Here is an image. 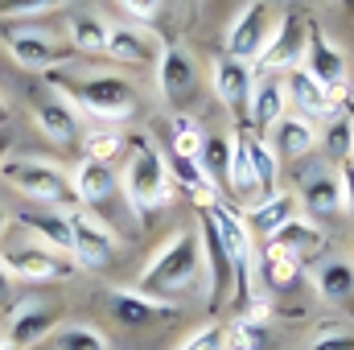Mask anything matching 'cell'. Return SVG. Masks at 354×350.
<instances>
[{
  "label": "cell",
  "instance_id": "6da1fadb",
  "mask_svg": "<svg viewBox=\"0 0 354 350\" xmlns=\"http://www.w3.org/2000/svg\"><path fill=\"white\" fill-rule=\"evenodd\" d=\"M206 272L202 264V243H198V231H177L161 243V252L145 264L136 288L149 293V297H161V301H174L177 293H189L198 284V276Z\"/></svg>",
  "mask_w": 354,
  "mask_h": 350
},
{
  "label": "cell",
  "instance_id": "7a4b0ae2",
  "mask_svg": "<svg viewBox=\"0 0 354 350\" xmlns=\"http://www.w3.org/2000/svg\"><path fill=\"white\" fill-rule=\"evenodd\" d=\"M120 185H124V198L136 210V219H149L153 210H161L169 202V165L149 136H128Z\"/></svg>",
  "mask_w": 354,
  "mask_h": 350
},
{
  "label": "cell",
  "instance_id": "3957f363",
  "mask_svg": "<svg viewBox=\"0 0 354 350\" xmlns=\"http://www.w3.org/2000/svg\"><path fill=\"white\" fill-rule=\"evenodd\" d=\"M50 87L75 111H87V116H99V120H128L136 111V87L120 75H91V79L50 75Z\"/></svg>",
  "mask_w": 354,
  "mask_h": 350
},
{
  "label": "cell",
  "instance_id": "277c9868",
  "mask_svg": "<svg viewBox=\"0 0 354 350\" xmlns=\"http://www.w3.org/2000/svg\"><path fill=\"white\" fill-rule=\"evenodd\" d=\"M0 181L8 190H17L21 198L37 202V206H75L79 194H75V181L62 165L46 161V157H4L0 165Z\"/></svg>",
  "mask_w": 354,
  "mask_h": 350
},
{
  "label": "cell",
  "instance_id": "5b68a950",
  "mask_svg": "<svg viewBox=\"0 0 354 350\" xmlns=\"http://www.w3.org/2000/svg\"><path fill=\"white\" fill-rule=\"evenodd\" d=\"M0 42H4L8 58L21 71H54V66H66L75 58V50L66 42L50 37V29H33V25H21V21L4 25Z\"/></svg>",
  "mask_w": 354,
  "mask_h": 350
},
{
  "label": "cell",
  "instance_id": "8992f818",
  "mask_svg": "<svg viewBox=\"0 0 354 350\" xmlns=\"http://www.w3.org/2000/svg\"><path fill=\"white\" fill-rule=\"evenodd\" d=\"M0 264H4L12 276H21V280H66V276L79 272L71 256L54 252L50 243L33 239L29 231H21L17 243H4V248H0Z\"/></svg>",
  "mask_w": 354,
  "mask_h": 350
},
{
  "label": "cell",
  "instance_id": "52a82bcc",
  "mask_svg": "<svg viewBox=\"0 0 354 350\" xmlns=\"http://www.w3.org/2000/svg\"><path fill=\"white\" fill-rule=\"evenodd\" d=\"M206 210H210V219H214V227H218V235H223V248H227V256H231V268H235V297L248 305V301H252V272H256L252 231H248V223H243L231 206H223V202H214V206H206Z\"/></svg>",
  "mask_w": 354,
  "mask_h": 350
},
{
  "label": "cell",
  "instance_id": "ba28073f",
  "mask_svg": "<svg viewBox=\"0 0 354 350\" xmlns=\"http://www.w3.org/2000/svg\"><path fill=\"white\" fill-rule=\"evenodd\" d=\"M115 256V235L103 219H95V210L79 206L71 210V260L75 268H87V272H99L107 268Z\"/></svg>",
  "mask_w": 354,
  "mask_h": 350
},
{
  "label": "cell",
  "instance_id": "9c48e42d",
  "mask_svg": "<svg viewBox=\"0 0 354 350\" xmlns=\"http://www.w3.org/2000/svg\"><path fill=\"white\" fill-rule=\"evenodd\" d=\"M272 8H268L264 0H256V4H248L239 17H235V25L227 29V46H223V54L227 58H235V62H260V54H264L268 37H272Z\"/></svg>",
  "mask_w": 354,
  "mask_h": 350
},
{
  "label": "cell",
  "instance_id": "30bf717a",
  "mask_svg": "<svg viewBox=\"0 0 354 350\" xmlns=\"http://www.w3.org/2000/svg\"><path fill=\"white\" fill-rule=\"evenodd\" d=\"M107 313H111L124 330H149V326L174 322L177 305L174 301H161V297H149V293H140V288H111V293H107Z\"/></svg>",
  "mask_w": 354,
  "mask_h": 350
},
{
  "label": "cell",
  "instance_id": "8fae6325",
  "mask_svg": "<svg viewBox=\"0 0 354 350\" xmlns=\"http://www.w3.org/2000/svg\"><path fill=\"white\" fill-rule=\"evenodd\" d=\"M305 37H309V21H305L301 12H284V21H280V25L272 29V37H268L256 71H260V75H280V71L301 66V58H305Z\"/></svg>",
  "mask_w": 354,
  "mask_h": 350
},
{
  "label": "cell",
  "instance_id": "7c38bea8",
  "mask_svg": "<svg viewBox=\"0 0 354 350\" xmlns=\"http://www.w3.org/2000/svg\"><path fill=\"white\" fill-rule=\"evenodd\" d=\"M198 243H202V264H206V288H210V301L223 305L231 297V284H235V268H231V256L223 248V235L210 219V210L202 206L198 210Z\"/></svg>",
  "mask_w": 354,
  "mask_h": 350
},
{
  "label": "cell",
  "instance_id": "4fadbf2b",
  "mask_svg": "<svg viewBox=\"0 0 354 350\" xmlns=\"http://www.w3.org/2000/svg\"><path fill=\"white\" fill-rule=\"evenodd\" d=\"M29 107H33L37 128H41L54 145H75V140H79V111L50 87V83H37V87L29 91Z\"/></svg>",
  "mask_w": 354,
  "mask_h": 350
},
{
  "label": "cell",
  "instance_id": "5bb4252c",
  "mask_svg": "<svg viewBox=\"0 0 354 350\" xmlns=\"http://www.w3.org/2000/svg\"><path fill=\"white\" fill-rule=\"evenodd\" d=\"M301 66L322 83V87L330 91L338 103H342V95H346V58H342V50L317 29V25H309V37H305V58H301Z\"/></svg>",
  "mask_w": 354,
  "mask_h": 350
},
{
  "label": "cell",
  "instance_id": "9a60e30c",
  "mask_svg": "<svg viewBox=\"0 0 354 350\" xmlns=\"http://www.w3.org/2000/svg\"><path fill=\"white\" fill-rule=\"evenodd\" d=\"M194 87H198V62H194V54L174 46V42H165L161 54H157V95L165 103H181L185 95H194Z\"/></svg>",
  "mask_w": 354,
  "mask_h": 350
},
{
  "label": "cell",
  "instance_id": "2e32d148",
  "mask_svg": "<svg viewBox=\"0 0 354 350\" xmlns=\"http://www.w3.org/2000/svg\"><path fill=\"white\" fill-rule=\"evenodd\" d=\"M54 330H58V309H50L41 301H25V305H12L8 309L4 338L17 350H29V347H37V342H46Z\"/></svg>",
  "mask_w": 354,
  "mask_h": 350
},
{
  "label": "cell",
  "instance_id": "e0dca14e",
  "mask_svg": "<svg viewBox=\"0 0 354 350\" xmlns=\"http://www.w3.org/2000/svg\"><path fill=\"white\" fill-rule=\"evenodd\" d=\"M252 71H248V62H235V58H218L214 62V95L223 99V107L248 128V107H252Z\"/></svg>",
  "mask_w": 354,
  "mask_h": 350
},
{
  "label": "cell",
  "instance_id": "ac0fdd59",
  "mask_svg": "<svg viewBox=\"0 0 354 350\" xmlns=\"http://www.w3.org/2000/svg\"><path fill=\"white\" fill-rule=\"evenodd\" d=\"M280 83H284V99H288V103L297 107V116H305V120H309V116H317V120H322V116L338 111V99L322 87L305 66L284 71V79H280Z\"/></svg>",
  "mask_w": 354,
  "mask_h": 350
},
{
  "label": "cell",
  "instance_id": "d6986e66",
  "mask_svg": "<svg viewBox=\"0 0 354 350\" xmlns=\"http://www.w3.org/2000/svg\"><path fill=\"white\" fill-rule=\"evenodd\" d=\"M103 54H107L111 62H120V66H140V62H153V54H161V50H157V42H153L145 29H136V25H107V46H103Z\"/></svg>",
  "mask_w": 354,
  "mask_h": 350
},
{
  "label": "cell",
  "instance_id": "ffe728a7",
  "mask_svg": "<svg viewBox=\"0 0 354 350\" xmlns=\"http://www.w3.org/2000/svg\"><path fill=\"white\" fill-rule=\"evenodd\" d=\"M301 214V202L288 194V190H276V194H268V198H260L252 210H248V231L252 235H260V239H272L288 219H297Z\"/></svg>",
  "mask_w": 354,
  "mask_h": 350
},
{
  "label": "cell",
  "instance_id": "44dd1931",
  "mask_svg": "<svg viewBox=\"0 0 354 350\" xmlns=\"http://www.w3.org/2000/svg\"><path fill=\"white\" fill-rule=\"evenodd\" d=\"M313 145H317V132H313V124L305 116H280L272 124V153H276V161H301V157L313 153Z\"/></svg>",
  "mask_w": 354,
  "mask_h": 350
},
{
  "label": "cell",
  "instance_id": "7402d4cb",
  "mask_svg": "<svg viewBox=\"0 0 354 350\" xmlns=\"http://www.w3.org/2000/svg\"><path fill=\"white\" fill-rule=\"evenodd\" d=\"M268 248H276V252H284V256H292V260L301 264L305 256H317L322 248H326V235H322V227L317 223H309V219H288L272 239H268Z\"/></svg>",
  "mask_w": 354,
  "mask_h": 350
},
{
  "label": "cell",
  "instance_id": "603a6c76",
  "mask_svg": "<svg viewBox=\"0 0 354 350\" xmlns=\"http://www.w3.org/2000/svg\"><path fill=\"white\" fill-rule=\"evenodd\" d=\"M71 181H75L79 206H87V210L103 206V202L115 194V185H120V177H115V169H111V165H99V161H87V157L75 165Z\"/></svg>",
  "mask_w": 354,
  "mask_h": 350
},
{
  "label": "cell",
  "instance_id": "cb8c5ba5",
  "mask_svg": "<svg viewBox=\"0 0 354 350\" xmlns=\"http://www.w3.org/2000/svg\"><path fill=\"white\" fill-rule=\"evenodd\" d=\"M284 83L280 75H260L252 83V107H248V128H272L284 116Z\"/></svg>",
  "mask_w": 354,
  "mask_h": 350
},
{
  "label": "cell",
  "instance_id": "d4e9b609",
  "mask_svg": "<svg viewBox=\"0 0 354 350\" xmlns=\"http://www.w3.org/2000/svg\"><path fill=\"white\" fill-rule=\"evenodd\" d=\"M227 190L231 198H243V202H260V181L252 174V157H248V140H243V128L231 136V165H227Z\"/></svg>",
  "mask_w": 354,
  "mask_h": 350
},
{
  "label": "cell",
  "instance_id": "484cf974",
  "mask_svg": "<svg viewBox=\"0 0 354 350\" xmlns=\"http://www.w3.org/2000/svg\"><path fill=\"white\" fill-rule=\"evenodd\" d=\"M17 223H21V231H29L33 239H41V243H50L54 252L71 256V214H62V210H41V214H25V219H17Z\"/></svg>",
  "mask_w": 354,
  "mask_h": 350
},
{
  "label": "cell",
  "instance_id": "4316f807",
  "mask_svg": "<svg viewBox=\"0 0 354 350\" xmlns=\"http://www.w3.org/2000/svg\"><path fill=\"white\" fill-rule=\"evenodd\" d=\"M66 46L75 54H103V46H107V21L99 12H75L66 21Z\"/></svg>",
  "mask_w": 354,
  "mask_h": 350
},
{
  "label": "cell",
  "instance_id": "83f0119b",
  "mask_svg": "<svg viewBox=\"0 0 354 350\" xmlns=\"http://www.w3.org/2000/svg\"><path fill=\"white\" fill-rule=\"evenodd\" d=\"M317 293L330 301V305H346L354 297V264L351 260H326L313 276Z\"/></svg>",
  "mask_w": 354,
  "mask_h": 350
},
{
  "label": "cell",
  "instance_id": "f1b7e54d",
  "mask_svg": "<svg viewBox=\"0 0 354 350\" xmlns=\"http://www.w3.org/2000/svg\"><path fill=\"white\" fill-rule=\"evenodd\" d=\"M243 140H248V157H252V174L260 181V194H276V181H280V161H276V153H272V145H268L260 132H252V128H243Z\"/></svg>",
  "mask_w": 354,
  "mask_h": 350
},
{
  "label": "cell",
  "instance_id": "f546056e",
  "mask_svg": "<svg viewBox=\"0 0 354 350\" xmlns=\"http://www.w3.org/2000/svg\"><path fill=\"white\" fill-rule=\"evenodd\" d=\"M169 177H174L189 198H194V206H198V210L218 202V198H214L218 190L206 181V174H202V165H198V161H189V157H174V161H169Z\"/></svg>",
  "mask_w": 354,
  "mask_h": 350
},
{
  "label": "cell",
  "instance_id": "4dcf8cb0",
  "mask_svg": "<svg viewBox=\"0 0 354 350\" xmlns=\"http://www.w3.org/2000/svg\"><path fill=\"white\" fill-rule=\"evenodd\" d=\"M301 198H305V210H309L313 219H326V214H338V210H342L338 177H330V174L309 177V181H305V190H301Z\"/></svg>",
  "mask_w": 354,
  "mask_h": 350
},
{
  "label": "cell",
  "instance_id": "1f68e13d",
  "mask_svg": "<svg viewBox=\"0 0 354 350\" xmlns=\"http://www.w3.org/2000/svg\"><path fill=\"white\" fill-rule=\"evenodd\" d=\"M54 350H111V338L91 322H71V326H58Z\"/></svg>",
  "mask_w": 354,
  "mask_h": 350
},
{
  "label": "cell",
  "instance_id": "d6a6232c",
  "mask_svg": "<svg viewBox=\"0 0 354 350\" xmlns=\"http://www.w3.org/2000/svg\"><path fill=\"white\" fill-rule=\"evenodd\" d=\"M260 276L268 280L272 293H284V288L297 284L301 264L292 260V256H284V252H276V248H264V256H260Z\"/></svg>",
  "mask_w": 354,
  "mask_h": 350
},
{
  "label": "cell",
  "instance_id": "836d02e7",
  "mask_svg": "<svg viewBox=\"0 0 354 350\" xmlns=\"http://www.w3.org/2000/svg\"><path fill=\"white\" fill-rule=\"evenodd\" d=\"M198 165H202V174L206 181L218 190V185H227V165H231V140H223V136H206L202 140V153H198Z\"/></svg>",
  "mask_w": 354,
  "mask_h": 350
},
{
  "label": "cell",
  "instance_id": "e575fe53",
  "mask_svg": "<svg viewBox=\"0 0 354 350\" xmlns=\"http://www.w3.org/2000/svg\"><path fill=\"white\" fill-rule=\"evenodd\" d=\"M169 140H174V157H189V161H198V153H202V124L194 120V116H181L177 111L174 120H169Z\"/></svg>",
  "mask_w": 354,
  "mask_h": 350
},
{
  "label": "cell",
  "instance_id": "d590c367",
  "mask_svg": "<svg viewBox=\"0 0 354 350\" xmlns=\"http://www.w3.org/2000/svg\"><path fill=\"white\" fill-rule=\"evenodd\" d=\"M124 149H128V136H124V132H111V128H107V132H87V140H83L87 161H99V165L120 161Z\"/></svg>",
  "mask_w": 354,
  "mask_h": 350
},
{
  "label": "cell",
  "instance_id": "8d00e7d4",
  "mask_svg": "<svg viewBox=\"0 0 354 350\" xmlns=\"http://www.w3.org/2000/svg\"><path fill=\"white\" fill-rule=\"evenodd\" d=\"M71 0H0V21H29L41 12H54Z\"/></svg>",
  "mask_w": 354,
  "mask_h": 350
},
{
  "label": "cell",
  "instance_id": "74e56055",
  "mask_svg": "<svg viewBox=\"0 0 354 350\" xmlns=\"http://www.w3.org/2000/svg\"><path fill=\"white\" fill-rule=\"evenodd\" d=\"M177 350H231V342H227V326L206 322V326H198Z\"/></svg>",
  "mask_w": 354,
  "mask_h": 350
},
{
  "label": "cell",
  "instance_id": "f35d334b",
  "mask_svg": "<svg viewBox=\"0 0 354 350\" xmlns=\"http://www.w3.org/2000/svg\"><path fill=\"white\" fill-rule=\"evenodd\" d=\"M351 145H354V132H351V124H334L330 132H326V149L338 157V161H346L351 157Z\"/></svg>",
  "mask_w": 354,
  "mask_h": 350
},
{
  "label": "cell",
  "instance_id": "ab89813d",
  "mask_svg": "<svg viewBox=\"0 0 354 350\" xmlns=\"http://www.w3.org/2000/svg\"><path fill=\"white\" fill-rule=\"evenodd\" d=\"M309 350H354V334H346V330H330V334L313 338Z\"/></svg>",
  "mask_w": 354,
  "mask_h": 350
},
{
  "label": "cell",
  "instance_id": "60d3db41",
  "mask_svg": "<svg viewBox=\"0 0 354 350\" xmlns=\"http://www.w3.org/2000/svg\"><path fill=\"white\" fill-rule=\"evenodd\" d=\"M338 190H342V210L354 214V161L351 157L338 165Z\"/></svg>",
  "mask_w": 354,
  "mask_h": 350
},
{
  "label": "cell",
  "instance_id": "b9f144b4",
  "mask_svg": "<svg viewBox=\"0 0 354 350\" xmlns=\"http://www.w3.org/2000/svg\"><path fill=\"white\" fill-rule=\"evenodd\" d=\"M17 305V276L0 264V309H12Z\"/></svg>",
  "mask_w": 354,
  "mask_h": 350
},
{
  "label": "cell",
  "instance_id": "7bdbcfd3",
  "mask_svg": "<svg viewBox=\"0 0 354 350\" xmlns=\"http://www.w3.org/2000/svg\"><path fill=\"white\" fill-rule=\"evenodd\" d=\"M132 17H140V21H153L157 12H161V0H120Z\"/></svg>",
  "mask_w": 354,
  "mask_h": 350
},
{
  "label": "cell",
  "instance_id": "ee69618b",
  "mask_svg": "<svg viewBox=\"0 0 354 350\" xmlns=\"http://www.w3.org/2000/svg\"><path fill=\"white\" fill-rule=\"evenodd\" d=\"M8 120H12V107H8V99L0 95V128H8Z\"/></svg>",
  "mask_w": 354,
  "mask_h": 350
},
{
  "label": "cell",
  "instance_id": "f6af8a7d",
  "mask_svg": "<svg viewBox=\"0 0 354 350\" xmlns=\"http://www.w3.org/2000/svg\"><path fill=\"white\" fill-rule=\"evenodd\" d=\"M4 235H8V214L0 210V248H4Z\"/></svg>",
  "mask_w": 354,
  "mask_h": 350
},
{
  "label": "cell",
  "instance_id": "bcb514c9",
  "mask_svg": "<svg viewBox=\"0 0 354 350\" xmlns=\"http://www.w3.org/2000/svg\"><path fill=\"white\" fill-rule=\"evenodd\" d=\"M0 350H17V347H12V342H8V338H0Z\"/></svg>",
  "mask_w": 354,
  "mask_h": 350
},
{
  "label": "cell",
  "instance_id": "7dc6e473",
  "mask_svg": "<svg viewBox=\"0 0 354 350\" xmlns=\"http://www.w3.org/2000/svg\"><path fill=\"white\" fill-rule=\"evenodd\" d=\"M342 4H346V8H351V12H354V0H342Z\"/></svg>",
  "mask_w": 354,
  "mask_h": 350
},
{
  "label": "cell",
  "instance_id": "c3c4849f",
  "mask_svg": "<svg viewBox=\"0 0 354 350\" xmlns=\"http://www.w3.org/2000/svg\"><path fill=\"white\" fill-rule=\"evenodd\" d=\"M0 165H4V149H0Z\"/></svg>",
  "mask_w": 354,
  "mask_h": 350
},
{
  "label": "cell",
  "instance_id": "681fc988",
  "mask_svg": "<svg viewBox=\"0 0 354 350\" xmlns=\"http://www.w3.org/2000/svg\"><path fill=\"white\" fill-rule=\"evenodd\" d=\"M351 161H354V157H351Z\"/></svg>",
  "mask_w": 354,
  "mask_h": 350
}]
</instances>
